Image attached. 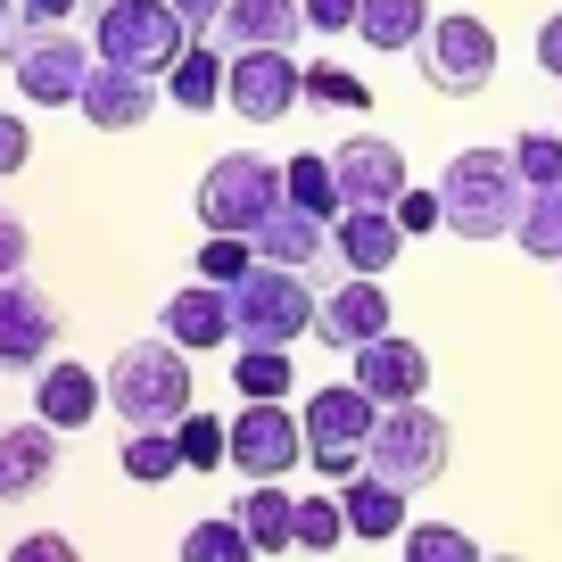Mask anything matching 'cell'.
I'll return each instance as SVG.
<instances>
[{
  "mask_svg": "<svg viewBox=\"0 0 562 562\" xmlns=\"http://www.w3.org/2000/svg\"><path fill=\"white\" fill-rule=\"evenodd\" d=\"M439 207H447L456 240H513V224L529 207V182L513 166V149H456L439 175Z\"/></svg>",
  "mask_w": 562,
  "mask_h": 562,
  "instance_id": "cell-1",
  "label": "cell"
},
{
  "mask_svg": "<svg viewBox=\"0 0 562 562\" xmlns=\"http://www.w3.org/2000/svg\"><path fill=\"white\" fill-rule=\"evenodd\" d=\"M100 381H108V405H116L124 430H175L191 414V348H175L166 331L116 348V364Z\"/></svg>",
  "mask_w": 562,
  "mask_h": 562,
  "instance_id": "cell-2",
  "label": "cell"
},
{
  "mask_svg": "<svg viewBox=\"0 0 562 562\" xmlns=\"http://www.w3.org/2000/svg\"><path fill=\"white\" fill-rule=\"evenodd\" d=\"M191 42L199 34L175 18V0H100V18H91V58L133 75H166Z\"/></svg>",
  "mask_w": 562,
  "mask_h": 562,
  "instance_id": "cell-3",
  "label": "cell"
},
{
  "mask_svg": "<svg viewBox=\"0 0 562 562\" xmlns=\"http://www.w3.org/2000/svg\"><path fill=\"white\" fill-rule=\"evenodd\" d=\"M447 456H456V430H447V414H430V405H381V422H372L364 439V472L397 480L405 496L430 488V480H447Z\"/></svg>",
  "mask_w": 562,
  "mask_h": 562,
  "instance_id": "cell-4",
  "label": "cell"
},
{
  "mask_svg": "<svg viewBox=\"0 0 562 562\" xmlns=\"http://www.w3.org/2000/svg\"><path fill=\"white\" fill-rule=\"evenodd\" d=\"M232 331L257 339V348H290V339L315 331V290H306V273H290V265H248L240 281H232ZM232 339V348H240Z\"/></svg>",
  "mask_w": 562,
  "mask_h": 562,
  "instance_id": "cell-5",
  "label": "cell"
},
{
  "mask_svg": "<svg viewBox=\"0 0 562 562\" xmlns=\"http://www.w3.org/2000/svg\"><path fill=\"white\" fill-rule=\"evenodd\" d=\"M414 67H422V83L439 91V100H480V91L496 83V34H488V18H472V9L430 18V34L414 42Z\"/></svg>",
  "mask_w": 562,
  "mask_h": 562,
  "instance_id": "cell-6",
  "label": "cell"
},
{
  "mask_svg": "<svg viewBox=\"0 0 562 562\" xmlns=\"http://www.w3.org/2000/svg\"><path fill=\"white\" fill-rule=\"evenodd\" d=\"M299 422H306V463L339 488V480L364 472V439H372V422H381V405L356 381H331V389H315V397L299 405Z\"/></svg>",
  "mask_w": 562,
  "mask_h": 562,
  "instance_id": "cell-7",
  "label": "cell"
},
{
  "mask_svg": "<svg viewBox=\"0 0 562 562\" xmlns=\"http://www.w3.org/2000/svg\"><path fill=\"white\" fill-rule=\"evenodd\" d=\"M9 75L34 108H75L83 100V75H91V42H75L67 25H18V34L0 42Z\"/></svg>",
  "mask_w": 562,
  "mask_h": 562,
  "instance_id": "cell-8",
  "label": "cell"
},
{
  "mask_svg": "<svg viewBox=\"0 0 562 562\" xmlns=\"http://www.w3.org/2000/svg\"><path fill=\"white\" fill-rule=\"evenodd\" d=\"M199 224L207 232H257L265 215L281 207V166L257 158V149H232V158H215L207 175H199Z\"/></svg>",
  "mask_w": 562,
  "mask_h": 562,
  "instance_id": "cell-9",
  "label": "cell"
},
{
  "mask_svg": "<svg viewBox=\"0 0 562 562\" xmlns=\"http://www.w3.org/2000/svg\"><path fill=\"white\" fill-rule=\"evenodd\" d=\"M224 463L240 480H290V472H299V463H306V422L290 414V397H240Z\"/></svg>",
  "mask_w": 562,
  "mask_h": 562,
  "instance_id": "cell-10",
  "label": "cell"
},
{
  "mask_svg": "<svg viewBox=\"0 0 562 562\" xmlns=\"http://www.w3.org/2000/svg\"><path fill=\"white\" fill-rule=\"evenodd\" d=\"M306 100L299 50H224V108L248 124H281Z\"/></svg>",
  "mask_w": 562,
  "mask_h": 562,
  "instance_id": "cell-11",
  "label": "cell"
},
{
  "mask_svg": "<svg viewBox=\"0 0 562 562\" xmlns=\"http://www.w3.org/2000/svg\"><path fill=\"white\" fill-rule=\"evenodd\" d=\"M58 331H67V315L50 306V290H34V281H0V372H42L58 356Z\"/></svg>",
  "mask_w": 562,
  "mask_h": 562,
  "instance_id": "cell-12",
  "label": "cell"
},
{
  "mask_svg": "<svg viewBox=\"0 0 562 562\" xmlns=\"http://www.w3.org/2000/svg\"><path fill=\"white\" fill-rule=\"evenodd\" d=\"M381 331H397V306H389L381 273H348L339 290H323V299H315V339H323V348L356 356L364 339H381Z\"/></svg>",
  "mask_w": 562,
  "mask_h": 562,
  "instance_id": "cell-13",
  "label": "cell"
},
{
  "mask_svg": "<svg viewBox=\"0 0 562 562\" xmlns=\"http://www.w3.org/2000/svg\"><path fill=\"white\" fill-rule=\"evenodd\" d=\"M331 175H339V199H348V207H397V191L414 182L405 175V149L381 140V133H348L331 149Z\"/></svg>",
  "mask_w": 562,
  "mask_h": 562,
  "instance_id": "cell-14",
  "label": "cell"
},
{
  "mask_svg": "<svg viewBox=\"0 0 562 562\" xmlns=\"http://www.w3.org/2000/svg\"><path fill=\"white\" fill-rule=\"evenodd\" d=\"M348 381L364 389L372 405H414L422 389H430V356H422L414 339L381 331V339H364V348L348 356Z\"/></svg>",
  "mask_w": 562,
  "mask_h": 562,
  "instance_id": "cell-15",
  "label": "cell"
},
{
  "mask_svg": "<svg viewBox=\"0 0 562 562\" xmlns=\"http://www.w3.org/2000/svg\"><path fill=\"white\" fill-rule=\"evenodd\" d=\"M83 124L91 133H133V124L158 116V75H133V67H108V58H91L83 75Z\"/></svg>",
  "mask_w": 562,
  "mask_h": 562,
  "instance_id": "cell-16",
  "label": "cell"
},
{
  "mask_svg": "<svg viewBox=\"0 0 562 562\" xmlns=\"http://www.w3.org/2000/svg\"><path fill=\"white\" fill-rule=\"evenodd\" d=\"M207 42L215 50H290V42H306V9L299 0H224Z\"/></svg>",
  "mask_w": 562,
  "mask_h": 562,
  "instance_id": "cell-17",
  "label": "cell"
},
{
  "mask_svg": "<svg viewBox=\"0 0 562 562\" xmlns=\"http://www.w3.org/2000/svg\"><path fill=\"white\" fill-rule=\"evenodd\" d=\"M158 331L175 339V348H191V356H207V348H232V290H215V281H182L175 299L158 306Z\"/></svg>",
  "mask_w": 562,
  "mask_h": 562,
  "instance_id": "cell-18",
  "label": "cell"
},
{
  "mask_svg": "<svg viewBox=\"0 0 562 562\" xmlns=\"http://www.w3.org/2000/svg\"><path fill=\"white\" fill-rule=\"evenodd\" d=\"M100 405H108V381L91 364H67V356H50V364L34 372V414L50 422L58 439H67V430H91V422H100Z\"/></svg>",
  "mask_w": 562,
  "mask_h": 562,
  "instance_id": "cell-19",
  "label": "cell"
},
{
  "mask_svg": "<svg viewBox=\"0 0 562 562\" xmlns=\"http://www.w3.org/2000/svg\"><path fill=\"white\" fill-rule=\"evenodd\" d=\"M331 257H339V273H389L405 257L397 215L389 207H339L331 215Z\"/></svg>",
  "mask_w": 562,
  "mask_h": 562,
  "instance_id": "cell-20",
  "label": "cell"
},
{
  "mask_svg": "<svg viewBox=\"0 0 562 562\" xmlns=\"http://www.w3.org/2000/svg\"><path fill=\"white\" fill-rule=\"evenodd\" d=\"M248 248H257L265 265H290V273H315V265L331 257V224H323V215H306V207H290V199H281V207L265 215L257 232H248Z\"/></svg>",
  "mask_w": 562,
  "mask_h": 562,
  "instance_id": "cell-21",
  "label": "cell"
},
{
  "mask_svg": "<svg viewBox=\"0 0 562 562\" xmlns=\"http://www.w3.org/2000/svg\"><path fill=\"white\" fill-rule=\"evenodd\" d=\"M50 472H58V430L42 414L34 422H9V430H0V505L34 496Z\"/></svg>",
  "mask_w": 562,
  "mask_h": 562,
  "instance_id": "cell-22",
  "label": "cell"
},
{
  "mask_svg": "<svg viewBox=\"0 0 562 562\" xmlns=\"http://www.w3.org/2000/svg\"><path fill=\"white\" fill-rule=\"evenodd\" d=\"M339 513H348V538H405V488L397 480H381V472H356V480H339Z\"/></svg>",
  "mask_w": 562,
  "mask_h": 562,
  "instance_id": "cell-23",
  "label": "cell"
},
{
  "mask_svg": "<svg viewBox=\"0 0 562 562\" xmlns=\"http://www.w3.org/2000/svg\"><path fill=\"white\" fill-rule=\"evenodd\" d=\"M232 521L248 529L257 554H290V546H299V496L281 488V480H248V496L232 505Z\"/></svg>",
  "mask_w": 562,
  "mask_h": 562,
  "instance_id": "cell-24",
  "label": "cell"
},
{
  "mask_svg": "<svg viewBox=\"0 0 562 562\" xmlns=\"http://www.w3.org/2000/svg\"><path fill=\"white\" fill-rule=\"evenodd\" d=\"M158 83H166V100H175L182 116H215V108H224V50H215V42L199 34L191 50H182L175 67L158 75Z\"/></svg>",
  "mask_w": 562,
  "mask_h": 562,
  "instance_id": "cell-25",
  "label": "cell"
},
{
  "mask_svg": "<svg viewBox=\"0 0 562 562\" xmlns=\"http://www.w3.org/2000/svg\"><path fill=\"white\" fill-rule=\"evenodd\" d=\"M430 0H356V42L364 50H414L422 34H430Z\"/></svg>",
  "mask_w": 562,
  "mask_h": 562,
  "instance_id": "cell-26",
  "label": "cell"
},
{
  "mask_svg": "<svg viewBox=\"0 0 562 562\" xmlns=\"http://www.w3.org/2000/svg\"><path fill=\"white\" fill-rule=\"evenodd\" d=\"M281 199H290V207H306V215H323V224H331L339 207H348V199H339V175H331V149H299V158L281 166Z\"/></svg>",
  "mask_w": 562,
  "mask_h": 562,
  "instance_id": "cell-27",
  "label": "cell"
},
{
  "mask_svg": "<svg viewBox=\"0 0 562 562\" xmlns=\"http://www.w3.org/2000/svg\"><path fill=\"white\" fill-rule=\"evenodd\" d=\"M232 389H240V397H290V389H299V364H290V348L240 339V348H232Z\"/></svg>",
  "mask_w": 562,
  "mask_h": 562,
  "instance_id": "cell-28",
  "label": "cell"
},
{
  "mask_svg": "<svg viewBox=\"0 0 562 562\" xmlns=\"http://www.w3.org/2000/svg\"><path fill=\"white\" fill-rule=\"evenodd\" d=\"M175 562H265V554L248 546V529L232 521V513H207V521L182 529V554Z\"/></svg>",
  "mask_w": 562,
  "mask_h": 562,
  "instance_id": "cell-29",
  "label": "cell"
},
{
  "mask_svg": "<svg viewBox=\"0 0 562 562\" xmlns=\"http://www.w3.org/2000/svg\"><path fill=\"white\" fill-rule=\"evenodd\" d=\"M513 248L538 257V265H562V182H554V191H529L521 224H513Z\"/></svg>",
  "mask_w": 562,
  "mask_h": 562,
  "instance_id": "cell-30",
  "label": "cell"
},
{
  "mask_svg": "<svg viewBox=\"0 0 562 562\" xmlns=\"http://www.w3.org/2000/svg\"><path fill=\"white\" fill-rule=\"evenodd\" d=\"M175 472H182V439H175V430H133V439H124V480L166 488Z\"/></svg>",
  "mask_w": 562,
  "mask_h": 562,
  "instance_id": "cell-31",
  "label": "cell"
},
{
  "mask_svg": "<svg viewBox=\"0 0 562 562\" xmlns=\"http://www.w3.org/2000/svg\"><path fill=\"white\" fill-rule=\"evenodd\" d=\"M405 562H480V538L456 521H405Z\"/></svg>",
  "mask_w": 562,
  "mask_h": 562,
  "instance_id": "cell-32",
  "label": "cell"
},
{
  "mask_svg": "<svg viewBox=\"0 0 562 562\" xmlns=\"http://www.w3.org/2000/svg\"><path fill=\"white\" fill-rule=\"evenodd\" d=\"M513 166H521L529 191H554V182H562V124H554V133H546V124L513 133Z\"/></svg>",
  "mask_w": 562,
  "mask_h": 562,
  "instance_id": "cell-33",
  "label": "cell"
},
{
  "mask_svg": "<svg viewBox=\"0 0 562 562\" xmlns=\"http://www.w3.org/2000/svg\"><path fill=\"white\" fill-rule=\"evenodd\" d=\"M175 439H182V472H215L224 463V447H232V422H215V414H182L175 422Z\"/></svg>",
  "mask_w": 562,
  "mask_h": 562,
  "instance_id": "cell-34",
  "label": "cell"
},
{
  "mask_svg": "<svg viewBox=\"0 0 562 562\" xmlns=\"http://www.w3.org/2000/svg\"><path fill=\"white\" fill-rule=\"evenodd\" d=\"M248 265H257L248 232H207V240H199V281H215V290H232Z\"/></svg>",
  "mask_w": 562,
  "mask_h": 562,
  "instance_id": "cell-35",
  "label": "cell"
},
{
  "mask_svg": "<svg viewBox=\"0 0 562 562\" xmlns=\"http://www.w3.org/2000/svg\"><path fill=\"white\" fill-rule=\"evenodd\" d=\"M348 538V513H339V488L331 496H299V554H331Z\"/></svg>",
  "mask_w": 562,
  "mask_h": 562,
  "instance_id": "cell-36",
  "label": "cell"
},
{
  "mask_svg": "<svg viewBox=\"0 0 562 562\" xmlns=\"http://www.w3.org/2000/svg\"><path fill=\"white\" fill-rule=\"evenodd\" d=\"M306 100H315V108H372V91H364V75L315 58V67H306Z\"/></svg>",
  "mask_w": 562,
  "mask_h": 562,
  "instance_id": "cell-37",
  "label": "cell"
},
{
  "mask_svg": "<svg viewBox=\"0 0 562 562\" xmlns=\"http://www.w3.org/2000/svg\"><path fill=\"white\" fill-rule=\"evenodd\" d=\"M389 215H397V232H405V240H414V232H439V224H447L439 191H414V182L397 191V207H389Z\"/></svg>",
  "mask_w": 562,
  "mask_h": 562,
  "instance_id": "cell-38",
  "label": "cell"
},
{
  "mask_svg": "<svg viewBox=\"0 0 562 562\" xmlns=\"http://www.w3.org/2000/svg\"><path fill=\"white\" fill-rule=\"evenodd\" d=\"M9 562H83V554H75V538H67V529H34V538H18V546H9Z\"/></svg>",
  "mask_w": 562,
  "mask_h": 562,
  "instance_id": "cell-39",
  "label": "cell"
},
{
  "mask_svg": "<svg viewBox=\"0 0 562 562\" xmlns=\"http://www.w3.org/2000/svg\"><path fill=\"white\" fill-rule=\"evenodd\" d=\"M25 158H34V124L0 108V175H25Z\"/></svg>",
  "mask_w": 562,
  "mask_h": 562,
  "instance_id": "cell-40",
  "label": "cell"
},
{
  "mask_svg": "<svg viewBox=\"0 0 562 562\" xmlns=\"http://www.w3.org/2000/svg\"><path fill=\"white\" fill-rule=\"evenodd\" d=\"M25 257H34V232H25L18 215H0V281H18Z\"/></svg>",
  "mask_w": 562,
  "mask_h": 562,
  "instance_id": "cell-41",
  "label": "cell"
},
{
  "mask_svg": "<svg viewBox=\"0 0 562 562\" xmlns=\"http://www.w3.org/2000/svg\"><path fill=\"white\" fill-rule=\"evenodd\" d=\"M306 34H356V0H299Z\"/></svg>",
  "mask_w": 562,
  "mask_h": 562,
  "instance_id": "cell-42",
  "label": "cell"
},
{
  "mask_svg": "<svg viewBox=\"0 0 562 562\" xmlns=\"http://www.w3.org/2000/svg\"><path fill=\"white\" fill-rule=\"evenodd\" d=\"M83 0H18V25H67Z\"/></svg>",
  "mask_w": 562,
  "mask_h": 562,
  "instance_id": "cell-43",
  "label": "cell"
},
{
  "mask_svg": "<svg viewBox=\"0 0 562 562\" xmlns=\"http://www.w3.org/2000/svg\"><path fill=\"white\" fill-rule=\"evenodd\" d=\"M538 67H546V75L562 83V9H554L546 25H538Z\"/></svg>",
  "mask_w": 562,
  "mask_h": 562,
  "instance_id": "cell-44",
  "label": "cell"
},
{
  "mask_svg": "<svg viewBox=\"0 0 562 562\" xmlns=\"http://www.w3.org/2000/svg\"><path fill=\"white\" fill-rule=\"evenodd\" d=\"M175 18H182V25H191V34H207V25H215V18H224V0H175Z\"/></svg>",
  "mask_w": 562,
  "mask_h": 562,
  "instance_id": "cell-45",
  "label": "cell"
},
{
  "mask_svg": "<svg viewBox=\"0 0 562 562\" xmlns=\"http://www.w3.org/2000/svg\"><path fill=\"white\" fill-rule=\"evenodd\" d=\"M18 34V0H0V42Z\"/></svg>",
  "mask_w": 562,
  "mask_h": 562,
  "instance_id": "cell-46",
  "label": "cell"
},
{
  "mask_svg": "<svg viewBox=\"0 0 562 562\" xmlns=\"http://www.w3.org/2000/svg\"><path fill=\"white\" fill-rule=\"evenodd\" d=\"M480 562H521V554H480Z\"/></svg>",
  "mask_w": 562,
  "mask_h": 562,
  "instance_id": "cell-47",
  "label": "cell"
}]
</instances>
